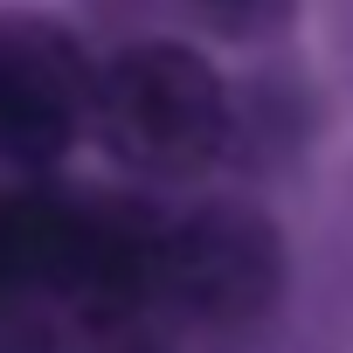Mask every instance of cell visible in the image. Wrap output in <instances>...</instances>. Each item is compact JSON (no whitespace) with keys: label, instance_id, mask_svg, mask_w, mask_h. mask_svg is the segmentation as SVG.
<instances>
[{"label":"cell","instance_id":"cell-4","mask_svg":"<svg viewBox=\"0 0 353 353\" xmlns=\"http://www.w3.org/2000/svg\"><path fill=\"white\" fill-rule=\"evenodd\" d=\"M77 243H83V194L70 188L0 194V298H14V305L70 298Z\"/></svg>","mask_w":353,"mask_h":353},{"label":"cell","instance_id":"cell-1","mask_svg":"<svg viewBox=\"0 0 353 353\" xmlns=\"http://www.w3.org/2000/svg\"><path fill=\"white\" fill-rule=\"evenodd\" d=\"M90 132L145 181H194L229 145V90L188 42H139L90 70Z\"/></svg>","mask_w":353,"mask_h":353},{"label":"cell","instance_id":"cell-6","mask_svg":"<svg viewBox=\"0 0 353 353\" xmlns=\"http://www.w3.org/2000/svg\"><path fill=\"white\" fill-rule=\"evenodd\" d=\"M0 353H56V332L42 325V312H35V305L0 298Z\"/></svg>","mask_w":353,"mask_h":353},{"label":"cell","instance_id":"cell-3","mask_svg":"<svg viewBox=\"0 0 353 353\" xmlns=\"http://www.w3.org/2000/svg\"><path fill=\"white\" fill-rule=\"evenodd\" d=\"M90 125V63L49 14H0V159L56 166Z\"/></svg>","mask_w":353,"mask_h":353},{"label":"cell","instance_id":"cell-2","mask_svg":"<svg viewBox=\"0 0 353 353\" xmlns=\"http://www.w3.org/2000/svg\"><path fill=\"white\" fill-rule=\"evenodd\" d=\"M284 291V243L256 208L208 201L181 222H159L152 305L194 325H250Z\"/></svg>","mask_w":353,"mask_h":353},{"label":"cell","instance_id":"cell-5","mask_svg":"<svg viewBox=\"0 0 353 353\" xmlns=\"http://www.w3.org/2000/svg\"><path fill=\"white\" fill-rule=\"evenodd\" d=\"M194 8H201V21H208L215 35L250 42V35H277V28L291 21L298 0H194Z\"/></svg>","mask_w":353,"mask_h":353}]
</instances>
